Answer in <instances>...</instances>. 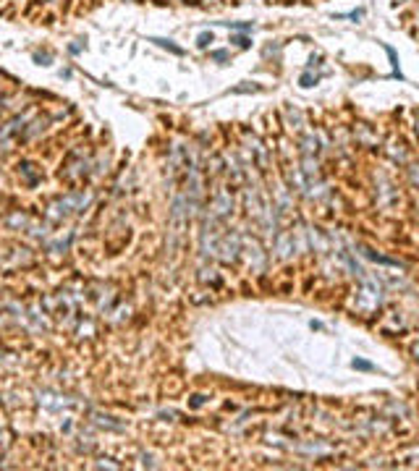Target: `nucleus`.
I'll return each mask as SVG.
<instances>
[{"instance_id": "nucleus-1", "label": "nucleus", "mask_w": 419, "mask_h": 471, "mask_svg": "<svg viewBox=\"0 0 419 471\" xmlns=\"http://www.w3.org/2000/svg\"><path fill=\"white\" fill-rule=\"evenodd\" d=\"M207 42H212V34H210V37H207V34L199 37V45H207Z\"/></svg>"}]
</instances>
